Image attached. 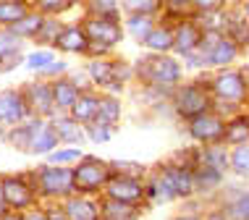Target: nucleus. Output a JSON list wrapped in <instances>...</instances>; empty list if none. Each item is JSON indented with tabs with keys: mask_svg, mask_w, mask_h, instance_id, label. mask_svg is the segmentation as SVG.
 I'll return each instance as SVG.
<instances>
[{
	"mask_svg": "<svg viewBox=\"0 0 249 220\" xmlns=\"http://www.w3.org/2000/svg\"><path fill=\"white\" fill-rule=\"evenodd\" d=\"M32 173V186L35 191H39V197L48 199H69L76 194L73 186V168H60V165H42Z\"/></svg>",
	"mask_w": 249,
	"mask_h": 220,
	"instance_id": "obj_1",
	"label": "nucleus"
},
{
	"mask_svg": "<svg viewBox=\"0 0 249 220\" xmlns=\"http://www.w3.org/2000/svg\"><path fill=\"white\" fill-rule=\"evenodd\" d=\"M181 63L171 55H147L137 63V76L144 79L147 86H176L181 82Z\"/></svg>",
	"mask_w": 249,
	"mask_h": 220,
	"instance_id": "obj_2",
	"label": "nucleus"
},
{
	"mask_svg": "<svg viewBox=\"0 0 249 220\" xmlns=\"http://www.w3.org/2000/svg\"><path fill=\"white\" fill-rule=\"evenodd\" d=\"M110 178H113L110 163H105V160H100V157L84 155V160L73 168V186H76V194H82V197L105 191V186L110 184Z\"/></svg>",
	"mask_w": 249,
	"mask_h": 220,
	"instance_id": "obj_3",
	"label": "nucleus"
},
{
	"mask_svg": "<svg viewBox=\"0 0 249 220\" xmlns=\"http://www.w3.org/2000/svg\"><path fill=\"white\" fill-rule=\"evenodd\" d=\"M173 110H176L178 118H186V121H194V118L210 113L213 102H210V95L202 89L199 84H184L173 92Z\"/></svg>",
	"mask_w": 249,
	"mask_h": 220,
	"instance_id": "obj_4",
	"label": "nucleus"
},
{
	"mask_svg": "<svg viewBox=\"0 0 249 220\" xmlns=\"http://www.w3.org/2000/svg\"><path fill=\"white\" fill-rule=\"evenodd\" d=\"M26 110H29V118H42V121H50L53 116H58L55 110V100H53V84L50 82H29L24 84L21 89Z\"/></svg>",
	"mask_w": 249,
	"mask_h": 220,
	"instance_id": "obj_5",
	"label": "nucleus"
},
{
	"mask_svg": "<svg viewBox=\"0 0 249 220\" xmlns=\"http://www.w3.org/2000/svg\"><path fill=\"white\" fill-rule=\"evenodd\" d=\"M0 189H3L8 210L13 212H24L35 207L37 202V191L32 184H26V176H3L0 178Z\"/></svg>",
	"mask_w": 249,
	"mask_h": 220,
	"instance_id": "obj_6",
	"label": "nucleus"
},
{
	"mask_svg": "<svg viewBox=\"0 0 249 220\" xmlns=\"http://www.w3.org/2000/svg\"><path fill=\"white\" fill-rule=\"evenodd\" d=\"M158 170L163 173V178L168 181V186L173 189L176 199H189L194 191H197V184H194V170L189 168V165H184L181 160L163 163Z\"/></svg>",
	"mask_w": 249,
	"mask_h": 220,
	"instance_id": "obj_7",
	"label": "nucleus"
},
{
	"mask_svg": "<svg viewBox=\"0 0 249 220\" xmlns=\"http://www.w3.org/2000/svg\"><path fill=\"white\" fill-rule=\"evenodd\" d=\"M82 29L87 32L89 42H97V45H105V48H116V45L124 39L126 29L121 26V21H110V18H95V16H87Z\"/></svg>",
	"mask_w": 249,
	"mask_h": 220,
	"instance_id": "obj_8",
	"label": "nucleus"
},
{
	"mask_svg": "<svg viewBox=\"0 0 249 220\" xmlns=\"http://www.w3.org/2000/svg\"><path fill=\"white\" fill-rule=\"evenodd\" d=\"M105 199L124 202V204H142L144 199H147V194H144V181H139V178L116 176V173H113L110 184L105 186Z\"/></svg>",
	"mask_w": 249,
	"mask_h": 220,
	"instance_id": "obj_9",
	"label": "nucleus"
},
{
	"mask_svg": "<svg viewBox=\"0 0 249 220\" xmlns=\"http://www.w3.org/2000/svg\"><path fill=\"white\" fill-rule=\"evenodd\" d=\"M29 121V110H26L24 95L16 89H5L0 92V126H8V129H16Z\"/></svg>",
	"mask_w": 249,
	"mask_h": 220,
	"instance_id": "obj_10",
	"label": "nucleus"
},
{
	"mask_svg": "<svg viewBox=\"0 0 249 220\" xmlns=\"http://www.w3.org/2000/svg\"><path fill=\"white\" fill-rule=\"evenodd\" d=\"M213 92L220 102H241L247 97V82H244V73L239 71H223L215 76L213 82Z\"/></svg>",
	"mask_w": 249,
	"mask_h": 220,
	"instance_id": "obj_11",
	"label": "nucleus"
},
{
	"mask_svg": "<svg viewBox=\"0 0 249 220\" xmlns=\"http://www.w3.org/2000/svg\"><path fill=\"white\" fill-rule=\"evenodd\" d=\"M189 134L202 144H218L220 139H226V123L215 113H205V116L189 121Z\"/></svg>",
	"mask_w": 249,
	"mask_h": 220,
	"instance_id": "obj_12",
	"label": "nucleus"
},
{
	"mask_svg": "<svg viewBox=\"0 0 249 220\" xmlns=\"http://www.w3.org/2000/svg\"><path fill=\"white\" fill-rule=\"evenodd\" d=\"M32 121V142H29V155H50V152L58 150V134L53 129L50 121H42V118H29Z\"/></svg>",
	"mask_w": 249,
	"mask_h": 220,
	"instance_id": "obj_13",
	"label": "nucleus"
},
{
	"mask_svg": "<svg viewBox=\"0 0 249 220\" xmlns=\"http://www.w3.org/2000/svg\"><path fill=\"white\" fill-rule=\"evenodd\" d=\"M173 34H176L173 52H178L181 58H186V55H192V52L199 50L202 34H205V32L199 29L197 21H189V18H184V21H178L176 26H173Z\"/></svg>",
	"mask_w": 249,
	"mask_h": 220,
	"instance_id": "obj_14",
	"label": "nucleus"
},
{
	"mask_svg": "<svg viewBox=\"0 0 249 220\" xmlns=\"http://www.w3.org/2000/svg\"><path fill=\"white\" fill-rule=\"evenodd\" d=\"M60 207H63L69 220H103L100 202H95V199H89V197H82V194L69 197Z\"/></svg>",
	"mask_w": 249,
	"mask_h": 220,
	"instance_id": "obj_15",
	"label": "nucleus"
},
{
	"mask_svg": "<svg viewBox=\"0 0 249 220\" xmlns=\"http://www.w3.org/2000/svg\"><path fill=\"white\" fill-rule=\"evenodd\" d=\"M89 45L92 42H89V37H87V32L82 29V26H79V24H66L53 48H58L60 52H76V55H87Z\"/></svg>",
	"mask_w": 249,
	"mask_h": 220,
	"instance_id": "obj_16",
	"label": "nucleus"
},
{
	"mask_svg": "<svg viewBox=\"0 0 249 220\" xmlns=\"http://www.w3.org/2000/svg\"><path fill=\"white\" fill-rule=\"evenodd\" d=\"M24 39L11 29H0V71H11L21 63Z\"/></svg>",
	"mask_w": 249,
	"mask_h": 220,
	"instance_id": "obj_17",
	"label": "nucleus"
},
{
	"mask_svg": "<svg viewBox=\"0 0 249 220\" xmlns=\"http://www.w3.org/2000/svg\"><path fill=\"white\" fill-rule=\"evenodd\" d=\"M50 123H53V129H55L58 139H60L63 144H69V147L82 144V139L87 136V134H84V129H82V123H76V121H73V118L69 116V113L53 116V118H50Z\"/></svg>",
	"mask_w": 249,
	"mask_h": 220,
	"instance_id": "obj_18",
	"label": "nucleus"
},
{
	"mask_svg": "<svg viewBox=\"0 0 249 220\" xmlns=\"http://www.w3.org/2000/svg\"><path fill=\"white\" fill-rule=\"evenodd\" d=\"M87 79L95 86L105 89V95H116V82H113V61L100 58V61L87 63Z\"/></svg>",
	"mask_w": 249,
	"mask_h": 220,
	"instance_id": "obj_19",
	"label": "nucleus"
},
{
	"mask_svg": "<svg viewBox=\"0 0 249 220\" xmlns=\"http://www.w3.org/2000/svg\"><path fill=\"white\" fill-rule=\"evenodd\" d=\"M69 116H71L76 123H82V126L97 123V116H100V95H92V92H82V97L76 100V105L71 108Z\"/></svg>",
	"mask_w": 249,
	"mask_h": 220,
	"instance_id": "obj_20",
	"label": "nucleus"
},
{
	"mask_svg": "<svg viewBox=\"0 0 249 220\" xmlns=\"http://www.w3.org/2000/svg\"><path fill=\"white\" fill-rule=\"evenodd\" d=\"M53 84V100H55V110L71 113V108L76 105V100L82 97V89L71 82V79H55Z\"/></svg>",
	"mask_w": 249,
	"mask_h": 220,
	"instance_id": "obj_21",
	"label": "nucleus"
},
{
	"mask_svg": "<svg viewBox=\"0 0 249 220\" xmlns=\"http://www.w3.org/2000/svg\"><path fill=\"white\" fill-rule=\"evenodd\" d=\"M176 45V34H173V26L158 24L155 32L144 39V48L150 50V55H168Z\"/></svg>",
	"mask_w": 249,
	"mask_h": 220,
	"instance_id": "obj_22",
	"label": "nucleus"
},
{
	"mask_svg": "<svg viewBox=\"0 0 249 220\" xmlns=\"http://www.w3.org/2000/svg\"><path fill=\"white\" fill-rule=\"evenodd\" d=\"M144 194H147V202H155V204H163V202H171L176 199L173 189L168 186V181L163 178V173L155 170L144 178Z\"/></svg>",
	"mask_w": 249,
	"mask_h": 220,
	"instance_id": "obj_23",
	"label": "nucleus"
},
{
	"mask_svg": "<svg viewBox=\"0 0 249 220\" xmlns=\"http://www.w3.org/2000/svg\"><path fill=\"white\" fill-rule=\"evenodd\" d=\"M100 210H103V220H137L142 215V204H124L113 199H103Z\"/></svg>",
	"mask_w": 249,
	"mask_h": 220,
	"instance_id": "obj_24",
	"label": "nucleus"
},
{
	"mask_svg": "<svg viewBox=\"0 0 249 220\" xmlns=\"http://www.w3.org/2000/svg\"><path fill=\"white\" fill-rule=\"evenodd\" d=\"M29 11H32L29 3H24V0H0V26H3V29H11V26L21 21Z\"/></svg>",
	"mask_w": 249,
	"mask_h": 220,
	"instance_id": "obj_25",
	"label": "nucleus"
},
{
	"mask_svg": "<svg viewBox=\"0 0 249 220\" xmlns=\"http://www.w3.org/2000/svg\"><path fill=\"white\" fill-rule=\"evenodd\" d=\"M121 116H124L121 100L116 95H100V116H97V123L116 129V123L121 121Z\"/></svg>",
	"mask_w": 249,
	"mask_h": 220,
	"instance_id": "obj_26",
	"label": "nucleus"
},
{
	"mask_svg": "<svg viewBox=\"0 0 249 220\" xmlns=\"http://www.w3.org/2000/svg\"><path fill=\"white\" fill-rule=\"evenodd\" d=\"M236 55H239V45L233 42L231 37H223V39H220V42L210 50L207 63H210V66H228V63L236 61Z\"/></svg>",
	"mask_w": 249,
	"mask_h": 220,
	"instance_id": "obj_27",
	"label": "nucleus"
},
{
	"mask_svg": "<svg viewBox=\"0 0 249 220\" xmlns=\"http://www.w3.org/2000/svg\"><path fill=\"white\" fill-rule=\"evenodd\" d=\"M42 24H45V16H42L39 11L32 8V11L21 18V21L11 26V32H13V34H18L21 39H35V37L39 34V29H42Z\"/></svg>",
	"mask_w": 249,
	"mask_h": 220,
	"instance_id": "obj_28",
	"label": "nucleus"
},
{
	"mask_svg": "<svg viewBox=\"0 0 249 220\" xmlns=\"http://www.w3.org/2000/svg\"><path fill=\"white\" fill-rule=\"evenodd\" d=\"M155 26H158V24H155L152 16H126V26H124V29H126V34H129V37H134L137 42L144 45V39L155 32Z\"/></svg>",
	"mask_w": 249,
	"mask_h": 220,
	"instance_id": "obj_29",
	"label": "nucleus"
},
{
	"mask_svg": "<svg viewBox=\"0 0 249 220\" xmlns=\"http://www.w3.org/2000/svg\"><path fill=\"white\" fill-rule=\"evenodd\" d=\"M84 160V152L79 147H58L55 152L48 155V165H60V168H76L79 163Z\"/></svg>",
	"mask_w": 249,
	"mask_h": 220,
	"instance_id": "obj_30",
	"label": "nucleus"
},
{
	"mask_svg": "<svg viewBox=\"0 0 249 220\" xmlns=\"http://www.w3.org/2000/svg\"><path fill=\"white\" fill-rule=\"evenodd\" d=\"M87 16L121 21V3H116V0H92V3H87Z\"/></svg>",
	"mask_w": 249,
	"mask_h": 220,
	"instance_id": "obj_31",
	"label": "nucleus"
},
{
	"mask_svg": "<svg viewBox=\"0 0 249 220\" xmlns=\"http://www.w3.org/2000/svg\"><path fill=\"white\" fill-rule=\"evenodd\" d=\"M121 11L126 16H155L163 11V3L160 0H126L121 3Z\"/></svg>",
	"mask_w": 249,
	"mask_h": 220,
	"instance_id": "obj_32",
	"label": "nucleus"
},
{
	"mask_svg": "<svg viewBox=\"0 0 249 220\" xmlns=\"http://www.w3.org/2000/svg\"><path fill=\"white\" fill-rule=\"evenodd\" d=\"M247 139H249V118H247V116L231 118V121H228V126H226V142L241 147Z\"/></svg>",
	"mask_w": 249,
	"mask_h": 220,
	"instance_id": "obj_33",
	"label": "nucleus"
},
{
	"mask_svg": "<svg viewBox=\"0 0 249 220\" xmlns=\"http://www.w3.org/2000/svg\"><path fill=\"white\" fill-rule=\"evenodd\" d=\"M202 165H207V168H213L218 173H226V168H231V157H228L220 147H207V150L202 152Z\"/></svg>",
	"mask_w": 249,
	"mask_h": 220,
	"instance_id": "obj_34",
	"label": "nucleus"
},
{
	"mask_svg": "<svg viewBox=\"0 0 249 220\" xmlns=\"http://www.w3.org/2000/svg\"><path fill=\"white\" fill-rule=\"evenodd\" d=\"M55 63V52L53 50H32L29 55L24 58V66L29 71H37V73H42L48 66Z\"/></svg>",
	"mask_w": 249,
	"mask_h": 220,
	"instance_id": "obj_35",
	"label": "nucleus"
},
{
	"mask_svg": "<svg viewBox=\"0 0 249 220\" xmlns=\"http://www.w3.org/2000/svg\"><path fill=\"white\" fill-rule=\"evenodd\" d=\"M110 170L116 176H126V178H139L144 181L147 173H144V165L139 163H131V160H110Z\"/></svg>",
	"mask_w": 249,
	"mask_h": 220,
	"instance_id": "obj_36",
	"label": "nucleus"
},
{
	"mask_svg": "<svg viewBox=\"0 0 249 220\" xmlns=\"http://www.w3.org/2000/svg\"><path fill=\"white\" fill-rule=\"evenodd\" d=\"M220 181H223V173L207 168V165H199V168L194 170V184H197V191H199V189L210 191V189H215Z\"/></svg>",
	"mask_w": 249,
	"mask_h": 220,
	"instance_id": "obj_37",
	"label": "nucleus"
},
{
	"mask_svg": "<svg viewBox=\"0 0 249 220\" xmlns=\"http://www.w3.org/2000/svg\"><path fill=\"white\" fill-rule=\"evenodd\" d=\"M32 5H37L35 11H39L42 16H48V18H58L60 13L73 8L71 0H37V3H32Z\"/></svg>",
	"mask_w": 249,
	"mask_h": 220,
	"instance_id": "obj_38",
	"label": "nucleus"
},
{
	"mask_svg": "<svg viewBox=\"0 0 249 220\" xmlns=\"http://www.w3.org/2000/svg\"><path fill=\"white\" fill-rule=\"evenodd\" d=\"M63 26L66 24H60L58 18H48V16H45V24H42V29H39V34L35 39L39 45H50V48H53L55 39L60 37V32H63Z\"/></svg>",
	"mask_w": 249,
	"mask_h": 220,
	"instance_id": "obj_39",
	"label": "nucleus"
},
{
	"mask_svg": "<svg viewBox=\"0 0 249 220\" xmlns=\"http://www.w3.org/2000/svg\"><path fill=\"white\" fill-rule=\"evenodd\" d=\"M5 139H8L13 147H18L21 152H26V150H29V142H32V121L16 126V129H8Z\"/></svg>",
	"mask_w": 249,
	"mask_h": 220,
	"instance_id": "obj_40",
	"label": "nucleus"
},
{
	"mask_svg": "<svg viewBox=\"0 0 249 220\" xmlns=\"http://www.w3.org/2000/svg\"><path fill=\"white\" fill-rule=\"evenodd\" d=\"M231 168L239 176H249V147L247 144H241L231 152Z\"/></svg>",
	"mask_w": 249,
	"mask_h": 220,
	"instance_id": "obj_41",
	"label": "nucleus"
},
{
	"mask_svg": "<svg viewBox=\"0 0 249 220\" xmlns=\"http://www.w3.org/2000/svg\"><path fill=\"white\" fill-rule=\"evenodd\" d=\"M228 212H231V215H226L228 220H249V191H244V194L228 207Z\"/></svg>",
	"mask_w": 249,
	"mask_h": 220,
	"instance_id": "obj_42",
	"label": "nucleus"
},
{
	"mask_svg": "<svg viewBox=\"0 0 249 220\" xmlns=\"http://www.w3.org/2000/svg\"><path fill=\"white\" fill-rule=\"evenodd\" d=\"M110 136H113V129H110V126H103V123L87 126V139H89V142H95V144L110 142Z\"/></svg>",
	"mask_w": 249,
	"mask_h": 220,
	"instance_id": "obj_43",
	"label": "nucleus"
},
{
	"mask_svg": "<svg viewBox=\"0 0 249 220\" xmlns=\"http://www.w3.org/2000/svg\"><path fill=\"white\" fill-rule=\"evenodd\" d=\"M66 71H69V63L66 61H55L53 66H48L39 76H42V82H55V76L58 79H66Z\"/></svg>",
	"mask_w": 249,
	"mask_h": 220,
	"instance_id": "obj_44",
	"label": "nucleus"
},
{
	"mask_svg": "<svg viewBox=\"0 0 249 220\" xmlns=\"http://www.w3.org/2000/svg\"><path fill=\"white\" fill-rule=\"evenodd\" d=\"M48 220H69V218H66L60 204H53V207H48Z\"/></svg>",
	"mask_w": 249,
	"mask_h": 220,
	"instance_id": "obj_45",
	"label": "nucleus"
},
{
	"mask_svg": "<svg viewBox=\"0 0 249 220\" xmlns=\"http://www.w3.org/2000/svg\"><path fill=\"white\" fill-rule=\"evenodd\" d=\"M26 220H48V210H32V212H26Z\"/></svg>",
	"mask_w": 249,
	"mask_h": 220,
	"instance_id": "obj_46",
	"label": "nucleus"
},
{
	"mask_svg": "<svg viewBox=\"0 0 249 220\" xmlns=\"http://www.w3.org/2000/svg\"><path fill=\"white\" fill-rule=\"evenodd\" d=\"M0 220H26V215H24V212H13V210H8Z\"/></svg>",
	"mask_w": 249,
	"mask_h": 220,
	"instance_id": "obj_47",
	"label": "nucleus"
},
{
	"mask_svg": "<svg viewBox=\"0 0 249 220\" xmlns=\"http://www.w3.org/2000/svg\"><path fill=\"white\" fill-rule=\"evenodd\" d=\"M8 212V204H5V197H3V189H0V218Z\"/></svg>",
	"mask_w": 249,
	"mask_h": 220,
	"instance_id": "obj_48",
	"label": "nucleus"
},
{
	"mask_svg": "<svg viewBox=\"0 0 249 220\" xmlns=\"http://www.w3.org/2000/svg\"><path fill=\"white\" fill-rule=\"evenodd\" d=\"M207 220H228V218L220 215V212H213V215H207Z\"/></svg>",
	"mask_w": 249,
	"mask_h": 220,
	"instance_id": "obj_49",
	"label": "nucleus"
},
{
	"mask_svg": "<svg viewBox=\"0 0 249 220\" xmlns=\"http://www.w3.org/2000/svg\"><path fill=\"white\" fill-rule=\"evenodd\" d=\"M244 13H247V16H249V3H244Z\"/></svg>",
	"mask_w": 249,
	"mask_h": 220,
	"instance_id": "obj_50",
	"label": "nucleus"
}]
</instances>
